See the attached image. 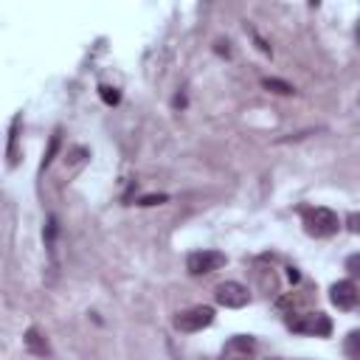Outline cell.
Listing matches in <instances>:
<instances>
[{"label": "cell", "instance_id": "obj_1", "mask_svg": "<svg viewBox=\"0 0 360 360\" xmlns=\"http://www.w3.org/2000/svg\"><path fill=\"white\" fill-rule=\"evenodd\" d=\"M301 217H304V231H307L309 236H318V239L332 236V233H338V228H340L338 214H335L332 208H323V205L304 208Z\"/></svg>", "mask_w": 360, "mask_h": 360}, {"label": "cell", "instance_id": "obj_2", "mask_svg": "<svg viewBox=\"0 0 360 360\" xmlns=\"http://www.w3.org/2000/svg\"><path fill=\"white\" fill-rule=\"evenodd\" d=\"M211 323H214V309L205 307V304H197L191 309H183L174 318V329H180V332H200V329H205Z\"/></svg>", "mask_w": 360, "mask_h": 360}, {"label": "cell", "instance_id": "obj_3", "mask_svg": "<svg viewBox=\"0 0 360 360\" xmlns=\"http://www.w3.org/2000/svg\"><path fill=\"white\" fill-rule=\"evenodd\" d=\"M287 326H290L292 332L315 335V338H326V335L332 332V321H329V315H323V312H307V315L290 318Z\"/></svg>", "mask_w": 360, "mask_h": 360}, {"label": "cell", "instance_id": "obj_4", "mask_svg": "<svg viewBox=\"0 0 360 360\" xmlns=\"http://www.w3.org/2000/svg\"><path fill=\"white\" fill-rule=\"evenodd\" d=\"M222 264H225V253H219V250H194V253H188V259H186V267H188L191 276L214 273V270H219Z\"/></svg>", "mask_w": 360, "mask_h": 360}, {"label": "cell", "instance_id": "obj_5", "mask_svg": "<svg viewBox=\"0 0 360 360\" xmlns=\"http://www.w3.org/2000/svg\"><path fill=\"white\" fill-rule=\"evenodd\" d=\"M214 298H217L219 307L239 309V307H245V304L250 301V292H248V287L239 284V281H222V284L214 290Z\"/></svg>", "mask_w": 360, "mask_h": 360}, {"label": "cell", "instance_id": "obj_6", "mask_svg": "<svg viewBox=\"0 0 360 360\" xmlns=\"http://www.w3.org/2000/svg\"><path fill=\"white\" fill-rule=\"evenodd\" d=\"M256 354V340L250 335H233L231 340H225L219 360H253Z\"/></svg>", "mask_w": 360, "mask_h": 360}, {"label": "cell", "instance_id": "obj_7", "mask_svg": "<svg viewBox=\"0 0 360 360\" xmlns=\"http://www.w3.org/2000/svg\"><path fill=\"white\" fill-rule=\"evenodd\" d=\"M357 298H360V292H357L354 281H349V278L335 281L332 290H329V301H332L338 309H352V307L357 304Z\"/></svg>", "mask_w": 360, "mask_h": 360}, {"label": "cell", "instance_id": "obj_8", "mask_svg": "<svg viewBox=\"0 0 360 360\" xmlns=\"http://www.w3.org/2000/svg\"><path fill=\"white\" fill-rule=\"evenodd\" d=\"M25 349H28V352H34V354H48V352H51V346H48L45 335H42L37 326H31V329L25 332Z\"/></svg>", "mask_w": 360, "mask_h": 360}, {"label": "cell", "instance_id": "obj_9", "mask_svg": "<svg viewBox=\"0 0 360 360\" xmlns=\"http://www.w3.org/2000/svg\"><path fill=\"white\" fill-rule=\"evenodd\" d=\"M343 349H346L349 357H357V360H360V329H352V332L346 335Z\"/></svg>", "mask_w": 360, "mask_h": 360}, {"label": "cell", "instance_id": "obj_10", "mask_svg": "<svg viewBox=\"0 0 360 360\" xmlns=\"http://www.w3.org/2000/svg\"><path fill=\"white\" fill-rule=\"evenodd\" d=\"M262 84H264L267 90H273V93H281V96L295 93V87H292V84H287V82H281V79H262Z\"/></svg>", "mask_w": 360, "mask_h": 360}, {"label": "cell", "instance_id": "obj_11", "mask_svg": "<svg viewBox=\"0 0 360 360\" xmlns=\"http://www.w3.org/2000/svg\"><path fill=\"white\" fill-rule=\"evenodd\" d=\"M56 149H59V132H53V135H51V143H48V152H45V158H42V163H39V172H45V169L51 166V160H53V155H56Z\"/></svg>", "mask_w": 360, "mask_h": 360}, {"label": "cell", "instance_id": "obj_12", "mask_svg": "<svg viewBox=\"0 0 360 360\" xmlns=\"http://www.w3.org/2000/svg\"><path fill=\"white\" fill-rule=\"evenodd\" d=\"M98 96H101L104 104H118L121 101V93L115 87H110V84H98Z\"/></svg>", "mask_w": 360, "mask_h": 360}, {"label": "cell", "instance_id": "obj_13", "mask_svg": "<svg viewBox=\"0 0 360 360\" xmlns=\"http://www.w3.org/2000/svg\"><path fill=\"white\" fill-rule=\"evenodd\" d=\"M346 270H349L352 276H360V253H352V256L346 259Z\"/></svg>", "mask_w": 360, "mask_h": 360}, {"label": "cell", "instance_id": "obj_14", "mask_svg": "<svg viewBox=\"0 0 360 360\" xmlns=\"http://www.w3.org/2000/svg\"><path fill=\"white\" fill-rule=\"evenodd\" d=\"M346 228H349L352 233H360V211H352V214L346 217Z\"/></svg>", "mask_w": 360, "mask_h": 360}, {"label": "cell", "instance_id": "obj_15", "mask_svg": "<svg viewBox=\"0 0 360 360\" xmlns=\"http://www.w3.org/2000/svg\"><path fill=\"white\" fill-rule=\"evenodd\" d=\"M158 202H166V194H149L138 200V205H158Z\"/></svg>", "mask_w": 360, "mask_h": 360}, {"label": "cell", "instance_id": "obj_16", "mask_svg": "<svg viewBox=\"0 0 360 360\" xmlns=\"http://www.w3.org/2000/svg\"><path fill=\"white\" fill-rule=\"evenodd\" d=\"M357 39H360V25H357Z\"/></svg>", "mask_w": 360, "mask_h": 360}]
</instances>
